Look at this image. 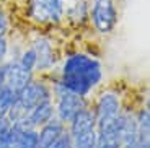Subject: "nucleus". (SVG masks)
Segmentation results:
<instances>
[{
    "label": "nucleus",
    "mask_w": 150,
    "mask_h": 148,
    "mask_svg": "<svg viewBox=\"0 0 150 148\" xmlns=\"http://www.w3.org/2000/svg\"><path fill=\"white\" fill-rule=\"evenodd\" d=\"M93 111L95 117H96V130H100L112 124L121 116V112H122L121 98L114 91H105L103 94H100Z\"/></svg>",
    "instance_id": "obj_4"
},
{
    "label": "nucleus",
    "mask_w": 150,
    "mask_h": 148,
    "mask_svg": "<svg viewBox=\"0 0 150 148\" xmlns=\"http://www.w3.org/2000/svg\"><path fill=\"white\" fill-rule=\"evenodd\" d=\"M67 129L64 122H60L57 117H52L49 122L38 129V147L36 148H47L60 137V133Z\"/></svg>",
    "instance_id": "obj_9"
},
{
    "label": "nucleus",
    "mask_w": 150,
    "mask_h": 148,
    "mask_svg": "<svg viewBox=\"0 0 150 148\" xmlns=\"http://www.w3.org/2000/svg\"><path fill=\"white\" fill-rule=\"evenodd\" d=\"M90 20L100 34H109L117 25V10L114 0H93Z\"/></svg>",
    "instance_id": "obj_3"
},
{
    "label": "nucleus",
    "mask_w": 150,
    "mask_h": 148,
    "mask_svg": "<svg viewBox=\"0 0 150 148\" xmlns=\"http://www.w3.org/2000/svg\"><path fill=\"white\" fill-rule=\"evenodd\" d=\"M4 67H5V85L8 88L15 90L16 93L33 78V72L26 70L18 60H10V62L4 63Z\"/></svg>",
    "instance_id": "obj_6"
},
{
    "label": "nucleus",
    "mask_w": 150,
    "mask_h": 148,
    "mask_svg": "<svg viewBox=\"0 0 150 148\" xmlns=\"http://www.w3.org/2000/svg\"><path fill=\"white\" fill-rule=\"evenodd\" d=\"M56 96H57V104H56L57 119H59L60 122H64L65 125L70 122L72 117H74L80 109L88 106L86 101H85V96H80L77 93L69 91V90L64 88L60 83H57Z\"/></svg>",
    "instance_id": "obj_5"
},
{
    "label": "nucleus",
    "mask_w": 150,
    "mask_h": 148,
    "mask_svg": "<svg viewBox=\"0 0 150 148\" xmlns=\"http://www.w3.org/2000/svg\"><path fill=\"white\" fill-rule=\"evenodd\" d=\"M8 26H10V21H8L7 11H5L4 7H0V37H5V36H7Z\"/></svg>",
    "instance_id": "obj_15"
},
{
    "label": "nucleus",
    "mask_w": 150,
    "mask_h": 148,
    "mask_svg": "<svg viewBox=\"0 0 150 148\" xmlns=\"http://www.w3.org/2000/svg\"><path fill=\"white\" fill-rule=\"evenodd\" d=\"M8 54V42L7 37H0V63H4L5 57Z\"/></svg>",
    "instance_id": "obj_16"
},
{
    "label": "nucleus",
    "mask_w": 150,
    "mask_h": 148,
    "mask_svg": "<svg viewBox=\"0 0 150 148\" xmlns=\"http://www.w3.org/2000/svg\"><path fill=\"white\" fill-rule=\"evenodd\" d=\"M18 62L21 63L26 70L34 72V65H36V52H34L33 46H31V47H26L25 51L21 52V56H20Z\"/></svg>",
    "instance_id": "obj_13"
},
{
    "label": "nucleus",
    "mask_w": 150,
    "mask_h": 148,
    "mask_svg": "<svg viewBox=\"0 0 150 148\" xmlns=\"http://www.w3.org/2000/svg\"><path fill=\"white\" fill-rule=\"evenodd\" d=\"M121 148H150V145H149V140H137V142H132V143L122 145Z\"/></svg>",
    "instance_id": "obj_17"
},
{
    "label": "nucleus",
    "mask_w": 150,
    "mask_h": 148,
    "mask_svg": "<svg viewBox=\"0 0 150 148\" xmlns=\"http://www.w3.org/2000/svg\"><path fill=\"white\" fill-rule=\"evenodd\" d=\"M96 147H98L96 130L72 137V148H96Z\"/></svg>",
    "instance_id": "obj_12"
},
{
    "label": "nucleus",
    "mask_w": 150,
    "mask_h": 148,
    "mask_svg": "<svg viewBox=\"0 0 150 148\" xmlns=\"http://www.w3.org/2000/svg\"><path fill=\"white\" fill-rule=\"evenodd\" d=\"M101 78V63L88 54L75 52L65 59L59 83L69 91L77 93L80 96H86L91 90L98 86Z\"/></svg>",
    "instance_id": "obj_1"
},
{
    "label": "nucleus",
    "mask_w": 150,
    "mask_h": 148,
    "mask_svg": "<svg viewBox=\"0 0 150 148\" xmlns=\"http://www.w3.org/2000/svg\"><path fill=\"white\" fill-rule=\"evenodd\" d=\"M47 148H72V137H70V133H69V130L65 129L64 132L60 133V137Z\"/></svg>",
    "instance_id": "obj_14"
},
{
    "label": "nucleus",
    "mask_w": 150,
    "mask_h": 148,
    "mask_svg": "<svg viewBox=\"0 0 150 148\" xmlns=\"http://www.w3.org/2000/svg\"><path fill=\"white\" fill-rule=\"evenodd\" d=\"M122 145H121V142H108V143H101L98 145L96 148H121Z\"/></svg>",
    "instance_id": "obj_18"
},
{
    "label": "nucleus",
    "mask_w": 150,
    "mask_h": 148,
    "mask_svg": "<svg viewBox=\"0 0 150 148\" xmlns=\"http://www.w3.org/2000/svg\"><path fill=\"white\" fill-rule=\"evenodd\" d=\"M33 49L36 52V65L34 70L41 72V70H47L54 65L56 62V54H54V46L51 44L49 39L46 37H38L33 42Z\"/></svg>",
    "instance_id": "obj_8"
},
{
    "label": "nucleus",
    "mask_w": 150,
    "mask_h": 148,
    "mask_svg": "<svg viewBox=\"0 0 150 148\" xmlns=\"http://www.w3.org/2000/svg\"><path fill=\"white\" fill-rule=\"evenodd\" d=\"M69 133L70 137H77L82 133L96 130V117H95V111L91 107L85 106L83 109H80L77 114L72 117V121L69 122Z\"/></svg>",
    "instance_id": "obj_7"
},
{
    "label": "nucleus",
    "mask_w": 150,
    "mask_h": 148,
    "mask_svg": "<svg viewBox=\"0 0 150 148\" xmlns=\"http://www.w3.org/2000/svg\"><path fill=\"white\" fill-rule=\"evenodd\" d=\"M135 124H137V135L139 140H149V130H150V114L147 107L139 109L135 114Z\"/></svg>",
    "instance_id": "obj_11"
},
{
    "label": "nucleus",
    "mask_w": 150,
    "mask_h": 148,
    "mask_svg": "<svg viewBox=\"0 0 150 148\" xmlns=\"http://www.w3.org/2000/svg\"><path fill=\"white\" fill-rule=\"evenodd\" d=\"M54 111H56V107H54L52 99H46L42 103H39L36 107H33L30 114L26 116V119L21 121V122H26L33 129H39L41 125H44L46 122H49L54 117Z\"/></svg>",
    "instance_id": "obj_10"
},
{
    "label": "nucleus",
    "mask_w": 150,
    "mask_h": 148,
    "mask_svg": "<svg viewBox=\"0 0 150 148\" xmlns=\"http://www.w3.org/2000/svg\"><path fill=\"white\" fill-rule=\"evenodd\" d=\"M5 85V67L4 63H0V86Z\"/></svg>",
    "instance_id": "obj_19"
},
{
    "label": "nucleus",
    "mask_w": 150,
    "mask_h": 148,
    "mask_svg": "<svg viewBox=\"0 0 150 148\" xmlns=\"http://www.w3.org/2000/svg\"><path fill=\"white\" fill-rule=\"evenodd\" d=\"M28 15L39 25H59L65 15V0H28Z\"/></svg>",
    "instance_id": "obj_2"
}]
</instances>
